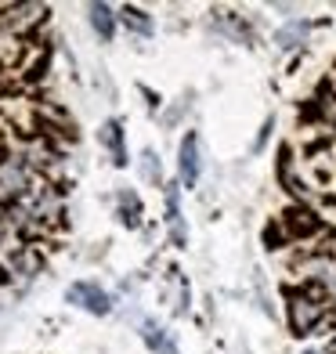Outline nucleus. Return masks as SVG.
<instances>
[{
    "label": "nucleus",
    "instance_id": "6e6552de",
    "mask_svg": "<svg viewBox=\"0 0 336 354\" xmlns=\"http://www.w3.org/2000/svg\"><path fill=\"white\" fill-rule=\"evenodd\" d=\"M138 333H141V340H145V347L152 354H181L178 347V336H174L163 322H156V318H138Z\"/></svg>",
    "mask_w": 336,
    "mask_h": 354
},
{
    "label": "nucleus",
    "instance_id": "2eb2a0df",
    "mask_svg": "<svg viewBox=\"0 0 336 354\" xmlns=\"http://www.w3.org/2000/svg\"><path fill=\"white\" fill-rule=\"evenodd\" d=\"M271 11H279V15H286V22H290V19H297V4H271Z\"/></svg>",
    "mask_w": 336,
    "mask_h": 354
},
{
    "label": "nucleus",
    "instance_id": "39448f33",
    "mask_svg": "<svg viewBox=\"0 0 336 354\" xmlns=\"http://www.w3.org/2000/svg\"><path fill=\"white\" fill-rule=\"evenodd\" d=\"M163 224H167V235L178 250H188V221L181 210V185L178 181H167L163 185Z\"/></svg>",
    "mask_w": 336,
    "mask_h": 354
},
{
    "label": "nucleus",
    "instance_id": "1a4fd4ad",
    "mask_svg": "<svg viewBox=\"0 0 336 354\" xmlns=\"http://www.w3.org/2000/svg\"><path fill=\"white\" fill-rule=\"evenodd\" d=\"M98 141H102V149L109 152L112 167H127V163H131V156H127V134H123L120 120H105L98 127Z\"/></svg>",
    "mask_w": 336,
    "mask_h": 354
},
{
    "label": "nucleus",
    "instance_id": "4468645a",
    "mask_svg": "<svg viewBox=\"0 0 336 354\" xmlns=\"http://www.w3.org/2000/svg\"><path fill=\"white\" fill-rule=\"evenodd\" d=\"M271 134H275V116H264V123H261V131H257V138L250 141V156H261V152L268 149V141H271Z\"/></svg>",
    "mask_w": 336,
    "mask_h": 354
},
{
    "label": "nucleus",
    "instance_id": "20e7f679",
    "mask_svg": "<svg viewBox=\"0 0 336 354\" xmlns=\"http://www.w3.org/2000/svg\"><path fill=\"white\" fill-rule=\"evenodd\" d=\"M206 170V156H203V138L199 131H185L181 145H178V185L181 188H199Z\"/></svg>",
    "mask_w": 336,
    "mask_h": 354
},
{
    "label": "nucleus",
    "instance_id": "7ed1b4c3",
    "mask_svg": "<svg viewBox=\"0 0 336 354\" xmlns=\"http://www.w3.org/2000/svg\"><path fill=\"white\" fill-rule=\"evenodd\" d=\"M210 26L221 40L239 44V47H253L257 44V19L239 15L235 8H214L210 11Z\"/></svg>",
    "mask_w": 336,
    "mask_h": 354
},
{
    "label": "nucleus",
    "instance_id": "ddd939ff",
    "mask_svg": "<svg viewBox=\"0 0 336 354\" xmlns=\"http://www.w3.org/2000/svg\"><path fill=\"white\" fill-rule=\"evenodd\" d=\"M138 170H141V177H145L149 185H156L159 192H163V159H159V152L156 149H145L141 152V159H138Z\"/></svg>",
    "mask_w": 336,
    "mask_h": 354
},
{
    "label": "nucleus",
    "instance_id": "0eeeda50",
    "mask_svg": "<svg viewBox=\"0 0 336 354\" xmlns=\"http://www.w3.org/2000/svg\"><path fill=\"white\" fill-rule=\"evenodd\" d=\"M308 40H311V19H300V15L290 22H282L275 33H271V44H275L279 55H297L308 47Z\"/></svg>",
    "mask_w": 336,
    "mask_h": 354
},
{
    "label": "nucleus",
    "instance_id": "dca6fc26",
    "mask_svg": "<svg viewBox=\"0 0 336 354\" xmlns=\"http://www.w3.org/2000/svg\"><path fill=\"white\" fill-rule=\"evenodd\" d=\"M300 354H329V351H326V347H304Z\"/></svg>",
    "mask_w": 336,
    "mask_h": 354
},
{
    "label": "nucleus",
    "instance_id": "9b49d317",
    "mask_svg": "<svg viewBox=\"0 0 336 354\" xmlns=\"http://www.w3.org/2000/svg\"><path fill=\"white\" fill-rule=\"evenodd\" d=\"M120 22L127 26V33H131V37H141V40L156 37V22H152V15L145 8H134V4L120 8Z\"/></svg>",
    "mask_w": 336,
    "mask_h": 354
},
{
    "label": "nucleus",
    "instance_id": "f257e3e1",
    "mask_svg": "<svg viewBox=\"0 0 336 354\" xmlns=\"http://www.w3.org/2000/svg\"><path fill=\"white\" fill-rule=\"evenodd\" d=\"M286 326L293 336H315L318 329H336L333 304L311 286H290L286 289Z\"/></svg>",
    "mask_w": 336,
    "mask_h": 354
},
{
    "label": "nucleus",
    "instance_id": "f03ea898",
    "mask_svg": "<svg viewBox=\"0 0 336 354\" xmlns=\"http://www.w3.org/2000/svg\"><path fill=\"white\" fill-rule=\"evenodd\" d=\"M37 181H40V174L26 163L22 152H4L0 156V199H4L8 206L29 199V192L37 188Z\"/></svg>",
    "mask_w": 336,
    "mask_h": 354
},
{
    "label": "nucleus",
    "instance_id": "9d476101",
    "mask_svg": "<svg viewBox=\"0 0 336 354\" xmlns=\"http://www.w3.org/2000/svg\"><path fill=\"white\" fill-rule=\"evenodd\" d=\"M87 22H91L94 37H98L102 44H112V37H116V26H120V15L112 11L109 4H91V8H87Z\"/></svg>",
    "mask_w": 336,
    "mask_h": 354
},
{
    "label": "nucleus",
    "instance_id": "423d86ee",
    "mask_svg": "<svg viewBox=\"0 0 336 354\" xmlns=\"http://www.w3.org/2000/svg\"><path fill=\"white\" fill-rule=\"evenodd\" d=\"M66 304H73V308L87 311V315H98V318H105V315L112 311V297L105 293L98 282H91V279L73 282V286L66 289Z\"/></svg>",
    "mask_w": 336,
    "mask_h": 354
},
{
    "label": "nucleus",
    "instance_id": "f8f14e48",
    "mask_svg": "<svg viewBox=\"0 0 336 354\" xmlns=\"http://www.w3.org/2000/svg\"><path fill=\"white\" fill-rule=\"evenodd\" d=\"M116 214H120V221L127 224V228H138V224H141L145 206H141V196L134 188H120L116 192Z\"/></svg>",
    "mask_w": 336,
    "mask_h": 354
}]
</instances>
